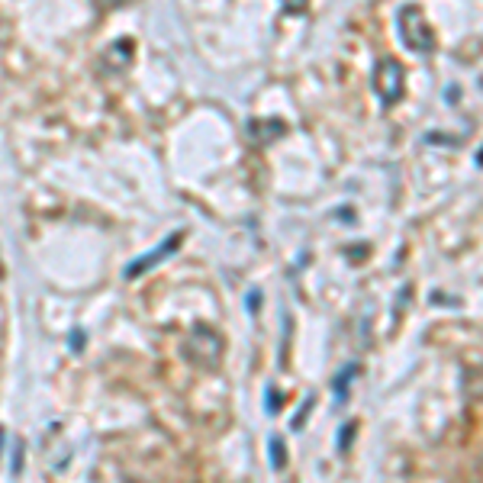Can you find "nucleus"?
I'll return each instance as SVG.
<instances>
[{"mask_svg": "<svg viewBox=\"0 0 483 483\" xmlns=\"http://www.w3.org/2000/svg\"><path fill=\"white\" fill-rule=\"evenodd\" d=\"M396 20H400V39L409 52L429 55L432 49H435V36H432V30L419 7H400Z\"/></svg>", "mask_w": 483, "mask_h": 483, "instance_id": "obj_1", "label": "nucleus"}, {"mask_svg": "<svg viewBox=\"0 0 483 483\" xmlns=\"http://www.w3.org/2000/svg\"><path fill=\"white\" fill-rule=\"evenodd\" d=\"M355 432H358L355 422H348L345 429L339 432V451H348V448H351V438H355Z\"/></svg>", "mask_w": 483, "mask_h": 483, "instance_id": "obj_7", "label": "nucleus"}, {"mask_svg": "<svg viewBox=\"0 0 483 483\" xmlns=\"http://www.w3.org/2000/svg\"><path fill=\"white\" fill-rule=\"evenodd\" d=\"M310 409H313V396H310V400H306V403H303V406H300V415H296V419H294V429H303V425H306V415H310Z\"/></svg>", "mask_w": 483, "mask_h": 483, "instance_id": "obj_8", "label": "nucleus"}, {"mask_svg": "<svg viewBox=\"0 0 483 483\" xmlns=\"http://www.w3.org/2000/svg\"><path fill=\"white\" fill-rule=\"evenodd\" d=\"M258 306H261V294H258V290H251V294H249V313H258Z\"/></svg>", "mask_w": 483, "mask_h": 483, "instance_id": "obj_10", "label": "nucleus"}, {"mask_svg": "<svg viewBox=\"0 0 483 483\" xmlns=\"http://www.w3.org/2000/svg\"><path fill=\"white\" fill-rule=\"evenodd\" d=\"M374 91L387 106L403 97V65L396 58H380L374 68Z\"/></svg>", "mask_w": 483, "mask_h": 483, "instance_id": "obj_2", "label": "nucleus"}, {"mask_svg": "<svg viewBox=\"0 0 483 483\" xmlns=\"http://www.w3.org/2000/svg\"><path fill=\"white\" fill-rule=\"evenodd\" d=\"M181 242H184V232H171L165 239V245H158L155 251H149V255H142V258H136L132 265L126 268V277H139V274H145L149 268H155L158 261H165L168 255H174V251L181 249Z\"/></svg>", "mask_w": 483, "mask_h": 483, "instance_id": "obj_3", "label": "nucleus"}, {"mask_svg": "<svg viewBox=\"0 0 483 483\" xmlns=\"http://www.w3.org/2000/svg\"><path fill=\"white\" fill-rule=\"evenodd\" d=\"M265 393H268V413L277 415L280 406H284V396H280V390H277V387H268Z\"/></svg>", "mask_w": 483, "mask_h": 483, "instance_id": "obj_6", "label": "nucleus"}, {"mask_svg": "<svg viewBox=\"0 0 483 483\" xmlns=\"http://www.w3.org/2000/svg\"><path fill=\"white\" fill-rule=\"evenodd\" d=\"M23 470V441H16V451H13V474Z\"/></svg>", "mask_w": 483, "mask_h": 483, "instance_id": "obj_9", "label": "nucleus"}, {"mask_svg": "<svg viewBox=\"0 0 483 483\" xmlns=\"http://www.w3.org/2000/svg\"><path fill=\"white\" fill-rule=\"evenodd\" d=\"M268 451H271V468L274 470H284V468H287V445H284V438L274 435L271 445H268Z\"/></svg>", "mask_w": 483, "mask_h": 483, "instance_id": "obj_4", "label": "nucleus"}, {"mask_svg": "<svg viewBox=\"0 0 483 483\" xmlns=\"http://www.w3.org/2000/svg\"><path fill=\"white\" fill-rule=\"evenodd\" d=\"M355 374H358V368H355V364H348L345 374H339V377H335V400H339V403L348 400V384L355 380Z\"/></svg>", "mask_w": 483, "mask_h": 483, "instance_id": "obj_5", "label": "nucleus"}, {"mask_svg": "<svg viewBox=\"0 0 483 483\" xmlns=\"http://www.w3.org/2000/svg\"><path fill=\"white\" fill-rule=\"evenodd\" d=\"M0 441H4V429H0Z\"/></svg>", "mask_w": 483, "mask_h": 483, "instance_id": "obj_12", "label": "nucleus"}, {"mask_svg": "<svg viewBox=\"0 0 483 483\" xmlns=\"http://www.w3.org/2000/svg\"><path fill=\"white\" fill-rule=\"evenodd\" d=\"M81 345H84V332H81V329H75V332H71V348L77 351Z\"/></svg>", "mask_w": 483, "mask_h": 483, "instance_id": "obj_11", "label": "nucleus"}]
</instances>
